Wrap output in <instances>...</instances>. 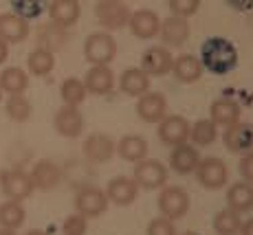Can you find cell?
<instances>
[{
    "instance_id": "cell-3",
    "label": "cell",
    "mask_w": 253,
    "mask_h": 235,
    "mask_svg": "<svg viewBox=\"0 0 253 235\" xmlns=\"http://www.w3.org/2000/svg\"><path fill=\"white\" fill-rule=\"evenodd\" d=\"M134 183L141 189H161L168 183V167L157 158H143L139 163H134Z\"/></svg>"
},
{
    "instance_id": "cell-21",
    "label": "cell",
    "mask_w": 253,
    "mask_h": 235,
    "mask_svg": "<svg viewBox=\"0 0 253 235\" xmlns=\"http://www.w3.org/2000/svg\"><path fill=\"white\" fill-rule=\"evenodd\" d=\"M29 38V20L16 13H2L0 16V40L7 44H20Z\"/></svg>"
},
{
    "instance_id": "cell-7",
    "label": "cell",
    "mask_w": 253,
    "mask_h": 235,
    "mask_svg": "<svg viewBox=\"0 0 253 235\" xmlns=\"http://www.w3.org/2000/svg\"><path fill=\"white\" fill-rule=\"evenodd\" d=\"M108 209V196L99 187L86 185L75 194V211L82 213L84 218H97Z\"/></svg>"
},
{
    "instance_id": "cell-33",
    "label": "cell",
    "mask_w": 253,
    "mask_h": 235,
    "mask_svg": "<svg viewBox=\"0 0 253 235\" xmlns=\"http://www.w3.org/2000/svg\"><path fill=\"white\" fill-rule=\"evenodd\" d=\"M4 110H7V117L16 123H24V121L31 119V112H33V106L27 97L22 95H9L7 104H4Z\"/></svg>"
},
{
    "instance_id": "cell-5",
    "label": "cell",
    "mask_w": 253,
    "mask_h": 235,
    "mask_svg": "<svg viewBox=\"0 0 253 235\" xmlns=\"http://www.w3.org/2000/svg\"><path fill=\"white\" fill-rule=\"evenodd\" d=\"M196 176H198V183H201L205 189H220L227 185L229 169H227V163L222 158L207 156V158L198 160Z\"/></svg>"
},
{
    "instance_id": "cell-29",
    "label": "cell",
    "mask_w": 253,
    "mask_h": 235,
    "mask_svg": "<svg viewBox=\"0 0 253 235\" xmlns=\"http://www.w3.org/2000/svg\"><path fill=\"white\" fill-rule=\"evenodd\" d=\"M29 88V75L20 66H9L0 73V90L7 95H20Z\"/></svg>"
},
{
    "instance_id": "cell-34",
    "label": "cell",
    "mask_w": 253,
    "mask_h": 235,
    "mask_svg": "<svg viewBox=\"0 0 253 235\" xmlns=\"http://www.w3.org/2000/svg\"><path fill=\"white\" fill-rule=\"evenodd\" d=\"M240 227H242L240 213H236L233 209H222L213 218V231L218 235H238Z\"/></svg>"
},
{
    "instance_id": "cell-9",
    "label": "cell",
    "mask_w": 253,
    "mask_h": 235,
    "mask_svg": "<svg viewBox=\"0 0 253 235\" xmlns=\"http://www.w3.org/2000/svg\"><path fill=\"white\" fill-rule=\"evenodd\" d=\"M53 125H55L57 134L64 136V139H77V136H82V132L86 128V119L77 110V106H62L55 112Z\"/></svg>"
},
{
    "instance_id": "cell-19",
    "label": "cell",
    "mask_w": 253,
    "mask_h": 235,
    "mask_svg": "<svg viewBox=\"0 0 253 235\" xmlns=\"http://www.w3.org/2000/svg\"><path fill=\"white\" fill-rule=\"evenodd\" d=\"M225 145L233 154H247L253 150V125L236 121L225 130Z\"/></svg>"
},
{
    "instance_id": "cell-32",
    "label": "cell",
    "mask_w": 253,
    "mask_h": 235,
    "mask_svg": "<svg viewBox=\"0 0 253 235\" xmlns=\"http://www.w3.org/2000/svg\"><path fill=\"white\" fill-rule=\"evenodd\" d=\"M86 95H88V90H86L84 81L77 79V77H69V79H64L60 86V97H62V104L64 106L84 104Z\"/></svg>"
},
{
    "instance_id": "cell-11",
    "label": "cell",
    "mask_w": 253,
    "mask_h": 235,
    "mask_svg": "<svg viewBox=\"0 0 253 235\" xmlns=\"http://www.w3.org/2000/svg\"><path fill=\"white\" fill-rule=\"evenodd\" d=\"M159 33H161V40L165 42V48H181L189 40V36H192V29H189L187 18L172 13V16L161 22Z\"/></svg>"
},
{
    "instance_id": "cell-6",
    "label": "cell",
    "mask_w": 253,
    "mask_h": 235,
    "mask_svg": "<svg viewBox=\"0 0 253 235\" xmlns=\"http://www.w3.org/2000/svg\"><path fill=\"white\" fill-rule=\"evenodd\" d=\"M0 187H2V194L9 200H16V202L27 200L29 196L36 192L31 176L24 174L20 169H4L0 174Z\"/></svg>"
},
{
    "instance_id": "cell-38",
    "label": "cell",
    "mask_w": 253,
    "mask_h": 235,
    "mask_svg": "<svg viewBox=\"0 0 253 235\" xmlns=\"http://www.w3.org/2000/svg\"><path fill=\"white\" fill-rule=\"evenodd\" d=\"M198 7H201V0H169V11L181 18H192Z\"/></svg>"
},
{
    "instance_id": "cell-10",
    "label": "cell",
    "mask_w": 253,
    "mask_h": 235,
    "mask_svg": "<svg viewBox=\"0 0 253 235\" xmlns=\"http://www.w3.org/2000/svg\"><path fill=\"white\" fill-rule=\"evenodd\" d=\"M189 123L185 117L181 115H165L161 121H159V139L163 141L165 145L174 148V145H181L189 139Z\"/></svg>"
},
{
    "instance_id": "cell-14",
    "label": "cell",
    "mask_w": 253,
    "mask_h": 235,
    "mask_svg": "<svg viewBox=\"0 0 253 235\" xmlns=\"http://www.w3.org/2000/svg\"><path fill=\"white\" fill-rule=\"evenodd\" d=\"M128 27H130V33H132L134 38L150 40V38L159 36V29H161V18H159L154 11H150V9H139V11L130 13Z\"/></svg>"
},
{
    "instance_id": "cell-27",
    "label": "cell",
    "mask_w": 253,
    "mask_h": 235,
    "mask_svg": "<svg viewBox=\"0 0 253 235\" xmlns=\"http://www.w3.org/2000/svg\"><path fill=\"white\" fill-rule=\"evenodd\" d=\"M117 154L128 163H139L148 156V141L139 134H126L117 143Z\"/></svg>"
},
{
    "instance_id": "cell-31",
    "label": "cell",
    "mask_w": 253,
    "mask_h": 235,
    "mask_svg": "<svg viewBox=\"0 0 253 235\" xmlns=\"http://www.w3.org/2000/svg\"><path fill=\"white\" fill-rule=\"evenodd\" d=\"M24 218H27L24 207L20 202H16V200H7V202L0 204V227L2 229L16 231V229H20L24 224Z\"/></svg>"
},
{
    "instance_id": "cell-12",
    "label": "cell",
    "mask_w": 253,
    "mask_h": 235,
    "mask_svg": "<svg viewBox=\"0 0 253 235\" xmlns=\"http://www.w3.org/2000/svg\"><path fill=\"white\" fill-rule=\"evenodd\" d=\"M172 64H174V57H172V53H169V48H165V46L145 48L143 57H141V68H143L150 77L168 75V73L172 71Z\"/></svg>"
},
{
    "instance_id": "cell-23",
    "label": "cell",
    "mask_w": 253,
    "mask_h": 235,
    "mask_svg": "<svg viewBox=\"0 0 253 235\" xmlns=\"http://www.w3.org/2000/svg\"><path fill=\"white\" fill-rule=\"evenodd\" d=\"M198 160H201L198 150L187 145V141H185L181 145H174L172 154H169V167L176 171V174L187 176V174H192V171H196Z\"/></svg>"
},
{
    "instance_id": "cell-43",
    "label": "cell",
    "mask_w": 253,
    "mask_h": 235,
    "mask_svg": "<svg viewBox=\"0 0 253 235\" xmlns=\"http://www.w3.org/2000/svg\"><path fill=\"white\" fill-rule=\"evenodd\" d=\"M240 235H253V220H247V222H242Z\"/></svg>"
},
{
    "instance_id": "cell-25",
    "label": "cell",
    "mask_w": 253,
    "mask_h": 235,
    "mask_svg": "<svg viewBox=\"0 0 253 235\" xmlns=\"http://www.w3.org/2000/svg\"><path fill=\"white\" fill-rule=\"evenodd\" d=\"M119 86L128 97H141L150 90V75L143 68H126L119 77Z\"/></svg>"
},
{
    "instance_id": "cell-45",
    "label": "cell",
    "mask_w": 253,
    "mask_h": 235,
    "mask_svg": "<svg viewBox=\"0 0 253 235\" xmlns=\"http://www.w3.org/2000/svg\"><path fill=\"white\" fill-rule=\"evenodd\" d=\"M24 235H46L44 231H38V229H33V231H29V233H24Z\"/></svg>"
},
{
    "instance_id": "cell-39",
    "label": "cell",
    "mask_w": 253,
    "mask_h": 235,
    "mask_svg": "<svg viewBox=\"0 0 253 235\" xmlns=\"http://www.w3.org/2000/svg\"><path fill=\"white\" fill-rule=\"evenodd\" d=\"M145 235H176V227H174V220L168 218H154L152 222L148 224V231Z\"/></svg>"
},
{
    "instance_id": "cell-13",
    "label": "cell",
    "mask_w": 253,
    "mask_h": 235,
    "mask_svg": "<svg viewBox=\"0 0 253 235\" xmlns=\"http://www.w3.org/2000/svg\"><path fill=\"white\" fill-rule=\"evenodd\" d=\"M137 115L145 123H159L165 115H168V101L161 92H143L137 97Z\"/></svg>"
},
{
    "instance_id": "cell-20",
    "label": "cell",
    "mask_w": 253,
    "mask_h": 235,
    "mask_svg": "<svg viewBox=\"0 0 253 235\" xmlns=\"http://www.w3.org/2000/svg\"><path fill=\"white\" fill-rule=\"evenodd\" d=\"M46 11H48L51 22L60 24V27H64V29H71L82 16L80 0H51Z\"/></svg>"
},
{
    "instance_id": "cell-46",
    "label": "cell",
    "mask_w": 253,
    "mask_h": 235,
    "mask_svg": "<svg viewBox=\"0 0 253 235\" xmlns=\"http://www.w3.org/2000/svg\"><path fill=\"white\" fill-rule=\"evenodd\" d=\"M178 235V233H176ZM181 235H201V233H196V231H185V233H181Z\"/></svg>"
},
{
    "instance_id": "cell-41",
    "label": "cell",
    "mask_w": 253,
    "mask_h": 235,
    "mask_svg": "<svg viewBox=\"0 0 253 235\" xmlns=\"http://www.w3.org/2000/svg\"><path fill=\"white\" fill-rule=\"evenodd\" d=\"M227 2H229V7H233L236 11H242V13L253 11V0H227Z\"/></svg>"
},
{
    "instance_id": "cell-1",
    "label": "cell",
    "mask_w": 253,
    "mask_h": 235,
    "mask_svg": "<svg viewBox=\"0 0 253 235\" xmlns=\"http://www.w3.org/2000/svg\"><path fill=\"white\" fill-rule=\"evenodd\" d=\"M201 64L205 71L213 75H229L233 68L238 66V48L236 44L227 38H209L201 46Z\"/></svg>"
},
{
    "instance_id": "cell-24",
    "label": "cell",
    "mask_w": 253,
    "mask_h": 235,
    "mask_svg": "<svg viewBox=\"0 0 253 235\" xmlns=\"http://www.w3.org/2000/svg\"><path fill=\"white\" fill-rule=\"evenodd\" d=\"M172 73L176 75V79L181 81V84H196V81L203 77V64L196 55L183 53V55L174 57Z\"/></svg>"
},
{
    "instance_id": "cell-40",
    "label": "cell",
    "mask_w": 253,
    "mask_h": 235,
    "mask_svg": "<svg viewBox=\"0 0 253 235\" xmlns=\"http://www.w3.org/2000/svg\"><path fill=\"white\" fill-rule=\"evenodd\" d=\"M238 169H240L242 178H245L247 183L253 185V150L247 152V154L240 158V165H238Z\"/></svg>"
},
{
    "instance_id": "cell-15",
    "label": "cell",
    "mask_w": 253,
    "mask_h": 235,
    "mask_svg": "<svg viewBox=\"0 0 253 235\" xmlns=\"http://www.w3.org/2000/svg\"><path fill=\"white\" fill-rule=\"evenodd\" d=\"M115 152H117V143L108 134H101V132L86 136L84 141V156L90 163H106V160H110L115 156Z\"/></svg>"
},
{
    "instance_id": "cell-47",
    "label": "cell",
    "mask_w": 253,
    "mask_h": 235,
    "mask_svg": "<svg viewBox=\"0 0 253 235\" xmlns=\"http://www.w3.org/2000/svg\"><path fill=\"white\" fill-rule=\"evenodd\" d=\"M0 101H2V90H0Z\"/></svg>"
},
{
    "instance_id": "cell-44",
    "label": "cell",
    "mask_w": 253,
    "mask_h": 235,
    "mask_svg": "<svg viewBox=\"0 0 253 235\" xmlns=\"http://www.w3.org/2000/svg\"><path fill=\"white\" fill-rule=\"evenodd\" d=\"M0 235H16V233H13L11 229H2V227H0Z\"/></svg>"
},
{
    "instance_id": "cell-28",
    "label": "cell",
    "mask_w": 253,
    "mask_h": 235,
    "mask_svg": "<svg viewBox=\"0 0 253 235\" xmlns=\"http://www.w3.org/2000/svg\"><path fill=\"white\" fill-rule=\"evenodd\" d=\"M227 204L236 213H247L253 209V185L251 183H233L227 189Z\"/></svg>"
},
{
    "instance_id": "cell-36",
    "label": "cell",
    "mask_w": 253,
    "mask_h": 235,
    "mask_svg": "<svg viewBox=\"0 0 253 235\" xmlns=\"http://www.w3.org/2000/svg\"><path fill=\"white\" fill-rule=\"evenodd\" d=\"M13 13L24 18V20H36L46 11L48 2L46 0H9Z\"/></svg>"
},
{
    "instance_id": "cell-26",
    "label": "cell",
    "mask_w": 253,
    "mask_h": 235,
    "mask_svg": "<svg viewBox=\"0 0 253 235\" xmlns=\"http://www.w3.org/2000/svg\"><path fill=\"white\" fill-rule=\"evenodd\" d=\"M209 112H211V121L216 125H222V128H229L233 125L236 121H240V106H238V101L229 99V97H220V99H216L209 108Z\"/></svg>"
},
{
    "instance_id": "cell-30",
    "label": "cell",
    "mask_w": 253,
    "mask_h": 235,
    "mask_svg": "<svg viewBox=\"0 0 253 235\" xmlns=\"http://www.w3.org/2000/svg\"><path fill=\"white\" fill-rule=\"evenodd\" d=\"M27 68H29L31 75L46 77L48 73L55 68V53L46 51V48H42V46L33 48V51L29 53V57H27Z\"/></svg>"
},
{
    "instance_id": "cell-37",
    "label": "cell",
    "mask_w": 253,
    "mask_h": 235,
    "mask_svg": "<svg viewBox=\"0 0 253 235\" xmlns=\"http://www.w3.org/2000/svg\"><path fill=\"white\" fill-rule=\"evenodd\" d=\"M88 231V218H84L82 213H73L64 220L62 224V233L64 235H86Z\"/></svg>"
},
{
    "instance_id": "cell-2",
    "label": "cell",
    "mask_w": 253,
    "mask_h": 235,
    "mask_svg": "<svg viewBox=\"0 0 253 235\" xmlns=\"http://www.w3.org/2000/svg\"><path fill=\"white\" fill-rule=\"evenodd\" d=\"M84 57L90 64H110L117 57V42L110 33H90L84 42Z\"/></svg>"
},
{
    "instance_id": "cell-18",
    "label": "cell",
    "mask_w": 253,
    "mask_h": 235,
    "mask_svg": "<svg viewBox=\"0 0 253 235\" xmlns=\"http://www.w3.org/2000/svg\"><path fill=\"white\" fill-rule=\"evenodd\" d=\"M84 86L90 95H108L115 88V73L110 71L108 64H92L84 77Z\"/></svg>"
},
{
    "instance_id": "cell-35",
    "label": "cell",
    "mask_w": 253,
    "mask_h": 235,
    "mask_svg": "<svg viewBox=\"0 0 253 235\" xmlns=\"http://www.w3.org/2000/svg\"><path fill=\"white\" fill-rule=\"evenodd\" d=\"M216 136H218V125L211 119H201L189 128V139L196 145H201V148L211 145L216 141Z\"/></svg>"
},
{
    "instance_id": "cell-8",
    "label": "cell",
    "mask_w": 253,
    "mask_h": 235,
    "mask_svg": "<svg viewBox=\"0 0 253 235\" xmlns=\"http://www.w3.org/2000/svg\"><path fill=\"white\" fill-rule=\"evenodd\" d=\"M159 211L168 220H178L189 211V194L183 187H163L159 196Z\"/></svg>"
},
{
    "instance_id": "cell-22",
    "label": "cell",
    "mask_w": 253,
    "mask_h": 235,
    "mask_svg": "<svg viewBox=\"0 0 253 235\" xmlns=\"http://www.w3.org/2000/svg\"><path fill=\"white\" fill-rule=\"evenodd\" d=\"M69 40H71L69 29L60 27V24H55V22L42 24V27L38 29V46L46 48V51H51V53L66 48Z\"/></svg>"
},
{
    "instance_id": "cell-16",
    "label": "cell",
    "mask_w": 253,
    "mask_h": 235,
    "mask_svg": "<svg viewBox=\"0 0 253 235\" xmlns=\"http://www.w3.org/2000/svg\"><path fill=\"white\" fill-rule=\"evenodd\" d=\"M31 180L33 187L40 192H51L62 183V169L48 158H40L31 169Z\"/></svg>"
},
{
    "instance_id": "cell-4",
    "label": "cell",
    "mask_w": 253,
    "mask_h": 235,
    "mask_svg": "<svg viewBox=\"0 0 253 235\" xmlns=\"http://www.w3.org/2000/svg\"><path fill=\"white\" fill-rule=\"evenodd\" d=\"M95 18L108 31H119V29H124L128 24L130 9L124 0H97Z\"/></svg>"
},
{
    "instance_id": "cell-17",
    "label": "cell",
    "mask_w": 253,
    "mask_h": 235,
    "mask_svg": "<svg viewBox=\"0 0 253 235\" xmlns=\"http://www.w3.org/2000/svg\"><path fill=\"white\" fill-rule=\"evenodd\" d=\"M106 196H108V202H115L117 207H128L137 200L139 196V185L134 183V178H128V176H117L108 183V189H106Z\"/></svg>"
},
{
    "instance_id": "cell-42",
    "label": "cell",
    "mask_w": 253,
    "mask_h": 235,
    "mask_svg": "<svg viewBox=\"0 0 253 235\" xmlns=\"http://www.w3.org/2000/svg\"><path fill=\"white\" fill-rule=\"evenodd\" d=\"M7 57H9V44L4 40H0V64H2Z\"/></svg>"
}]
</instances>
